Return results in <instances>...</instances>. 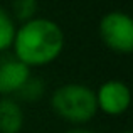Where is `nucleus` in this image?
<instances>
[{"label":"nucleus","mask_w":133,"mask_h":133,"mask_svg":"<svg viewBox=\"0 0 133 133\" xmlns=\"http://www.w3.org/2000/svg\"><path fill=\"white\" fill-rule=\"evenodd\" d=\"M121 133H131V131H121Z\"/></svg>","instance_id":"obj_11"},{"label":"nucleus","mask_w":133,"mask_h":133,"mask_svg":"<svg viewBox=\"0 0 133 133\" xmlns=\"http://www.w3.org/2000/svg\"><path fill=\"white\" fill-rule=\"evenodd\" d=\"M30 76V68L19 59L9 57L0 61V94H17Z\"/></svg>","instance_id":"obj_5"},{"label":"nucleus","mask_w":133,"mask_h":133,"mask_svg":"<svg viewBox=\"0 0 133 133\" xmlns=\"http://www.w3.org/2000/svg\"><path fill=\"white\" fill-rule=\"evenodd\" d=\"M66 133H96V131L86 130V128H72V130H69V131H66Z\"/></svg>","instance_id":"obj_10"},{"label":"nucleus","mask_w":133,"mask_h":133,"mask_svg":"<svg viewBox=\"0 0 133 133\" xmlns=\"http://www.w3.org/2000/svg\"><path fill=\"white\" fill-rule=\"evenodd\" d=\"M37 10H39L37 0H14V3H12L14 15H15V19H19L22 24L36 19Z\"/></svg>","instance_id":"obj_9"},{"label":"nucleus","mask_w":133,"mask_h":133,"mask_svg":"<svg viewBox=\"0 0 133 133\" xmlns=\"http://www.w3.org/2000/svg\"><path fill=\"white\" fill-rule=\"evenodd\" d=\"M24 127V111L12 98L0 99V133H19Z\"/></svg>","instance_id":"obj_6"},{"label":"nucleus","mask_w":133,"mask_h":133,"mask_svg":"<svg viewBox=\"0 0 133 133\" xmlns=\"http://www.w3.org/2000/svg\"><path fill=\"white\" fill-rule=\"evenodd\" d=\"M15 30H17V27H15V22H14L12 15L5 9L0 7V52L12 47Z\"/></svg>","instance_id":"obj_7"},{"label":"nucleus","mask_w":133,"mask_h":133,"mask_svg":"<svg viewBox=\"0 0 133 133\" xmlns=\"http://www.w3.org/2000/svg\"><path fill=\"white\" fill-rule=\"evenodd\" d=\"M99 37L111 51L120 54H130L133 51L131 17L120 10L104 14L99 22Z\"/></svg>","instance_id":"obj_3"},{"label":"nucleus","mask_w":133,"mask_h":133,"mask_svg":"<svg viewBox=\"0 0 133 133\" xmlns=\"http://www.w3.org/2000/svg\"><path fill=\"white\" fill-rule=\"evenodd\" d=\"M51 106L56 115L69 123H88L98 113L96 93L79 83L59 86L51 98Z\"/></svg>","instance_id":"obj_2"},{"label":"nucleus","mask_w":133,"mask_h":133,"mask_svg":"<svg viewBox=\"0 0 133 133\" xmlns=\"http://www.w3.org/2000/svg\"><path fill=\"white\" fill-rule=\"evenodd\" d=\"M96 93V104L98 110L110 116H120L130 106V88L120 79H110L103 83Z\"/></svg>","instance_id":"obj_4"},{"label":"nucleus","mask_w":133,"mask_h":133,"mask_svg":"<svg viewBox=\"0 0 133 133\" xmlns=\"http://www.w3.org/2000/svg\"><path fill=\"white\" fill-rule=\"evenodd\" d=\"M45 93V86H44V81L39 78H34V76H30L29 79H27L25 83H24V86L17 91V96L20 98L22 101H37L41 99V98L44 96Z\"/></svg>","instance_id":"obj_8"},{"label":"nucleus","mask_w":133,"mask_h":133,"mask_svg":"<svg viewBox=\"0 0 133 133\" xmlns=\"http://www.w3.org/2000/svg\"><path fill=\"white\" fill-rule=\"evenodd\" d=\"M14 57L32 66H45L56 61L64 49V32L51 19L36 17L22 24L14 37Z\"/></svg>","instance_id":"obj_1"}]
</instances>
